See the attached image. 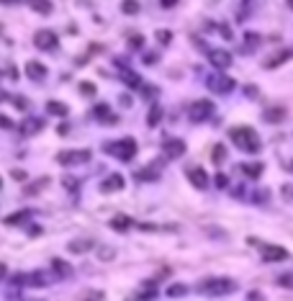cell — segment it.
I'll return each instance as SVG.
<instances>
[{"instance_id":"37","label":"cell","mask_w":293,"mask_h":301,"mask_svg":"<svg viewBox=\"0 0 293 301\" xmlns=\"http://www.w3.org/2000/svg\"><path fill=\"white\" fill-rule=\"evenodd\" d=\"M0 126H3V129H13V121H10L8 116H0Z\"/></svg>"},{"instance_id":"23","label":"cell","mask_w":293,"mask_h":301,"mask_svg":"<svg viewBox=\"0 0 293 301\" xmlns=\"http://www.w3.org/2000/svg\"><path fill=\"white\" fill-rule=\"evenodd\" d=\"M28 3H31V8H34L36 13H44V16H49L52 8H54L49 0H28Z\"/></svg>"},{"instance_id":"43","label":"cell","mask_w":293,"mask_h":301,"mask_svg":"<svg viewBox=\"0 0 293 301\" xmlns=\"http://www.w3.org/2000/svg\"><path fill=\"white\" fill-rule=\"evenodd\" d=\"M15 106H18V108H28V103L23 98H15Z\"/></svg>"},{"instance_id":"49","label":"cell","mask_w":293,"mask_h":301,"mask_svg":"<svg viewBox=\"0 0 293 301\" xmlns=\"http://www.w3.org/2000/svg\"><path fill=\"white\" fill-rule=\"evenodd\" d=\"M0 188H3V180H0Z\"/></svg>"},{"instance_id":"36","label":"cell","mask_w":293,"mask_h":301,"mask_svg":"<svg viewBox=\"0 0 293 301\" xmlns=\"http://www.w3.org/2000/svg\"><path fill=\"white\" fill-rule=\"evenodd\" d=\"M160 5H162L165 10H170V8H175V5H178V0H160Z\"/></svg>"},{"instance_id":"30","label":"cell","mask_w":293,"mask_h":301,"mask_svg":"<svg viewBox=\"0 0 293 301\" xmlns=\"http://www.w3.org/2000/svg\"><path fill=\"white\" fill-rule=\"evenodd\" d=\"M121 10L126 13V16H134V13H139V3H136V0H123Z\"/></svg>"},{"instance_id":"46","label":"cell","mask_w":293,"mask_h":301,"mask_svg":"<svg viewBox=\"0 0 293 301\" xmlns=\"http://www.w3.org/2000/svg\"><path fill=\"white\" fill-rule=\"evenodd\" d=\"M57 131H59V134H62V137H65V134H67V131H70V126H67V124H62V126H59V129H57Z\"/></svg>"},{"instance_id":"42","label":"cell","mask_w":293,"mask_h":301,"mask_svg":"<svg viewBox=\"0 0 293 301\" xmlns=\"http://www.w3.org/2000/svg\"><path fill=\"white\" fill-rule=\"evenodd\" d=\"M65 186H67V188H72V191L77 188V183H75V180H72V178H65Z\"/></svg>"},{"instance_id":"28","label":"cell","mask_w":293,"mask_h":301,"mask_svg":"<svg viewBox=\"0 0 293 301\" xmlns=\"http://www.w3.org/2000/svg\"><path fill=\"white\" fill-rule=\"evenodd\" d=\"M211 160H213V165H221L226 160V147L224 144H216L213 152H211Z\"/></svg>"},{"instance_id":"19","label":"cell","mask_w":293,"mask_h":301,"mask_svg":"<svg viewBox=\"0 0 293 301\" xmlns=\"http://www.w3.org/2000/svg\"><path fill=\"white\" fill-rule=\"evenodd\" d=\"M52 270H54L59 278H70V276H72V265L65 263L62 258H52Z\"/></svg>"},{"instance_id":"27","label":"cell","mask_w":293,"mask_h":301,"mask_svg":"<svg viewBox=\"0 0 293 301\" xmlns=\"http://www.w3.org/2000/svg\"><path fill=\"white\" fill-rule=\"evenodd\" d=\"M160 121H162V108L160 106H152L149 108V116H147V124L149 126H157Z\"/></svg>"},{"instance_id":"24","label":"cell","mask_w":293,"mask_h":301,"mask_svg":"<svg viewBox=\"0 0 293 301\" xmlns=\"http://www.w3.org/2000/svg\"><path fill=\"white\" fill-rule=\"evenodd\" d=\"M262 118H265V121H270V124L283 121V118H286V111H283V108H268L265 113H262Z\"/></svg>"},{"instance_id":"48","label":"cell","mask_w":293,"mask_h":301,"mask_svg":"<svg viewBox=\"0 0 293 301\" xmlns=\"http://www.w3.org/2000/svg\"><path fill=\"white\" fill-rule=\"evenodd\" d=\"M288 5H293V0H288Z\"/></svg>"},{"instance_id":"20","label":"cell","mask_w":293,"mask_h":301,"mask_svg":"<svg viewBox=\"0 0 293 301\" xmlns=\"http://www.w3.org/2000/svg\"><path fill=\"white\" fill-rule=\"evenodd\" d=\"M239 170H242L247 178H260L262 170H265V165H262V162H242Z\"/></svg>"},{"instance_id":"40","label":"cell","mask_w":293,"mask_h":301,"mask_svg":"<svg viewBox=\"0 0 293 301\" xmlns=\"http://www.w3.org/2000/svg\"><path fill=\"white\" fill-rule=\"evenodd\" d=\"M8 276V268H5V263H0V281H3Z\"/></svg>"},{"instance_id":"8","label":"cell","mask_w":293,"mask_h":301,"mask_svg":"<svg viewBox=\"0 0 293 301\" xmlns=\"http://www.w3.org/2000/svg\"><path fill=\"white\" fill-rule=\"evenodd\" d=\"M211 113H213V103L211 100H195L193 106H191V118H193L195 124L211 118Z\"/></svg>"},{"instance_id":"33","label":"cell","mask_w":293,"mask_h":301,"mask_svg":"<svg viewBox=\"0 0 293 301\" xmlns=\"http://www.w3.org/2000/svg\"><path fill=\"white\" fill-rule=\"evenodd\" d=\"M46 183H49V180H46V178H41V180H36L34 186H28V188H26V193H28V196H34V193H36L39 188H44Z\"/></svg>"},{"instance_id":"7","label":"cell","mask_w":293,"mask_h":301,"mask_svg":"<svg viewBox=\"0 0 293 301\" xmlns=\"http://www.w3.org/2000/svg\"><path fill=\"white\" fill-rule=\"evenodd\" d=\"M13 281L18 286H31V289H44V286L49 283V278H46L44 273H39V270L36 273H18Z\"/></svg>"},{"instance_id":"9","label":"cell","mask_w":293,"mask_h":301,"mask_svg":"<svg viewBox=\"0 0 293 301\" xmlns=\"http://www.w3.org/2000/svg\"><path fill=\"white\" fill-rule=\"evenodd\" d=\"M288 258V250L286 247H278V245H262V260L265 263H281Z\"/></svg>"},{"instance_id":"6","label":"cell","mask_w":293,"mask_h":301,"mask_svg":"<svg viewBox=\"0 0 293 301\" xmlns=\"http://www.w3.org/2000/svg\"><path fill=\"white\" fill-rule=\"evenodd\" d=\"M234 80L229 78V75H224V72H216V75H211L208 78V88L213 90V93H231L234 90Z\"/></svg>"},{"instance_id":"41","label":"cell","mask_w":293,"mask_h":301,"mask_svg":"<svg viewBox=\"0 0 293 301\" xmlns=\"http://www.w3.org/2000/svg\"><path fill=\"white\" fill-rule=\"evenodd\" d=\"M13 178H15V180H23L26 173H23V170H13Z\"/></svg>"},{"instance_id":"21","label":"cell","mask_w":293,"mask_h":301,"mask_svg":"<svg viewBox=\"0 0 293 301\" xmlns=\"http://www.w3.org/2000/svg\"><path fill=\"white\" fill-rule=\"evenodd\" d=\"M41 129H44V121H41V118H34V116H28L26 121L21 124V131H23V134H36V131H41Z\"/></svg>"},{"instance_id":"38","label":"cell","mask_w":293,"mask_h":301,"mask_svg":"<svg viewBox=\"0 0 293 301\" xmlns=\"http://www.w3.org/2000/svg\"><path fill=\"white\" fill-rule=\"evenodd\" d=\"M157 39H160L162 44H167V41H170V31H165V28H162V31H157Z\"/></svg>"},{"instance_id":"11","label":"cell","mask_w":293,"mask_h":301,"mask_svg":"<svg viewBox=\"0 0 293 301\" xmlns=\"http://www.w3.org/2000/svg\"><path fill=\"white\" fill-rule=\"evenodd\" d=\"M162 149H165V155H167L170 160H175V157H183V155H185V142H183V139H167V142L162 144Z\"/></svg>"},{"instance_id":"12","label":"cell","mask_w":293,"mask_h":301,"mask_svg":"<svg viewBox=\"0 0 293 301\" xmlns=\"http://www.w3.org/2000/svg\"><path fill=\"white\" fill-rule=\"evenodd\" d=\"M288 59H293V47H291V49H283V52H275L273 57H268V59H265V70L281 67L283 62H288Z\"/></svg>"},{"instance_id":"39","label":"cell","mask_w":293,"mask_h":301,"mask_svg":"<svg viewBox=\"0 0 293 301\" xmlns=\"http://www.w3.org/2000/svg\"><path fill=\"white\" fill-rule=\"evenodd\" d=\"M219 28H221V36H224V39H231V36H234V34L229 31V26H226V23H221Z\"/></svg>"},{"instance_id":"15","label":"cell","mask_w":293,"mask_h":301,"mask_svg":"<svg viewBox=\"0 0 293 301\" xmlns=\"http://www.w3.org/2000/svg\"><path fill=\"white\" fill-rule=\"evenodd\" d=\"M96 247V242H93L90 237H80V239H72V242L67 245V250L72 252V255H83V252H88V250H93Z\"/></svg>"},{"instance_id":"14","label":"cell","mask_w":293,"mask_h":301,"mask_svg":"<svg viewBox=\"0 0 293 301\" xmlns=\"http://www.w3.org/2000/svg\"><path fill=\"white\" fill-rule=\"evenodd\" d=\"M26 75L34 83H41L44 78H46V67L41 65V62H36V59H31V62H26Z\"/></svg>"},{"instance_id":"10","label":"cell","mask_w":293,"mask_h":301,"mask_svg":"<svg viewBox=\"0 0 293 301\" xmlns=\"http://www.w3.org/2000/svg\"><path fill=\"white\" fill-rule=\"evenodd\" d=\"M208 59L216 70H229V65H231V54L224 49H208Z\"/></svg>"},{"instance_id":"44","label":"cell","mask_w":293,"mask_h":301,"mask_svg":"<svg viewBox=\"0 0 293 301\" xmlns=\"http://www.w3.org/2000/svg\"><path fill=\"white\" fill-rule=\"evenodd\" d=\"M216 186L224 188V186H226V178H224V175H216Z\"/></svg>"},{"instance_id":"5","label":"cell","mask_w":293,"mask_h":301,"mask_svg":"<svg viewBox=\"0 0 293 301\" xmlns=\"http://www.w3.org/2000/svg\"><path fill=\"white\" fill-rule=\"evenodd\" d=\"M34 44H36V49H41V52H54L59 39H57L54 31H49V28H41V31L34 34Z\"/></svg>"},{"instance_id":"25","label":"cell","mask_w":293,"mask_h":301,"mask_svg":"<svg viewBox=\"0 0 293 301\" xmlns=\"http://www.w3.org/2000/svg\"><path fill=\"white\" fill-rule=\"evenodd\" d=\"M46 111H49V113H54V116H67V106H65V103H59V100H49V103H46Z\"/></svg>"},{"instance_id":"22","label":"cell","mask_w":293,"mask_h":301,"mask_svg":"<svg viewBox=\"0 0 293 301\" xmlns=\"http://www.w3.org/2000/svg\"><path fill=\"white\" fill-rule=\"evenodd\" d=\"M121 78H123V83H126L129 88H139V85H142V80H139V75L129 72V67H123V65H121Z\"/></svg>"},{"instance_id":"31","label":"cell","mask_w":293,"mask_h":301,"mask_svg":"<svg viewBox=\"0 0 293 301\" xmlns=\"http://www.w3.org/2000/svg\"><path fill=\"white\" fill-rule=\"evenodd\" d=\"M278 286H283V289H293V273H281L275 278Z\"/></svg>"},{"instance_id":"35","label":"cell","mask_w":293,"mask_h":301,"mask_svg":"<svg viewBox=\"0 0 293 301\" xmlns=\"http://www.w3.org/2000/svg\"><path fill=\"white\" fill-rule=\"evenodd\" d=\"M129 44H131V49H134V47L139 49V47L144 44V39H142V36H131V39H129Z\"/></svg>"},{"instance_id":"29","label":"cell","mask_w":293,"mask_h":301,"mask_svg":"<svg viewBox=\"0 0 293 301\" xmlns=\"http://www.w3.org/2000/svg\"><path fill=\"white\" fill-rule=\"evenodd\" d=\"M185 291H188V286H185V283H173V286H170V289H167V296L178 299V296H183Z\"/></svg>"},{"instance_id":"26","label":"cell","mask_w":293,"mask_h":301,"mask_svg":"<svg viewBox=\"0 0 293 301\" xmlns=\"http://www.w3.org/2000/svg\"><path fill=\"white\" fill-rule=\"evenodd\" d=\"M28 219H31V211H15L13 216L5 219V224H8V227H13V224H23V221H28Z\"/></svg>"},{"instance_id":"2","label":"cell","mask_w":293,"mask_h":301,"mask_svg":"<svg viewBox=\"0 0 293 301\" xmlns=\"http://www.w3.org/2000/svg\"><path fill=\"white\" fill-rule=\"evenodd\" d=\"M195 289L200 294H206V296H226L231 291H237V281H231V278H206V281H200Z\"/></svg>"},{"instance_id":"32","label":"cell","mask_w":293,"mask_h":301,"mask_svg":"<svg viewBox=\"0 0 293 301\" xmlns=\"http://www.w3.org/2000/svg\"><path fill=\"white\" fill-rule=\"evenodd\" d=\"M80 93H83V96H96V85L88 83V80H85V83H80Z\"/></svg>"},{"instance_id":"45","label":"cell","mask_w":293,"mask_h":301,"mask_svg":"<svg viewBox=\"0 0 293 301\" xmlns=\"http://www.w3.org/2000/svg\"><path fill=\"white\" fill-rule=\"evenodd\" d=\"M283 193H286V199H293V188H291V186H286Z\"/></svg>"},{"instance_id":"34","label":"cell","mask_w":293,"mask_h":301,"mask_svg":"<svg viewBox=\"0 0 293 301\" xmlns=\"http://www.w3.org/2000/svg\"><path fill=\"white\" fill-rule=\"evenodd\" d=\"M98 258H100V260H111V258H113V250H111V247H100V255H98Z\"/></svg>"},{"instance_id":"17","label":"cell","mask_w":293,"mask_h":301,"mask_svg":"<svg viewBox=\"0 0 293 301\" xmlns=\"http://www.w3.org/2000/svg\"><path fill=\"white\" fill-rule=\"evenodd\" d=\"M131 227H134V219L126 216V214H116V216L111 219V229H116V232H126V229H131Z\"/></svg>"},{"instance_id":"4","label":"cell","mask_w":293,"mask_h":301,"mask_svg":"<svg viewBox=\"0 0 293 301\" xmlns=\"http://www.w3.org/2000/svg\"><path fill=\"white\" fill-rule=\"evenodd\" d=\"M59 165H85L90 162V152L88 149H65V152L57 155Z\"/></svg>"},{"instance_id":"16","label":"cell","mask_w":293,"mask_h":301,"mask_svg":"<svg viewBox=\"0 0 293 301\" xmlns=\"http://www.w3.org/2000/svg\"><path fill=\"white\" fill-rule=\"evenodd\" d=\"M93 118H98V121H103V124H116L118 118L111 113V108L105 106V103H98L96 108H93Z\"/></svg>"},{"instance_id":"47","label":"cell","mask_w":293,"mask_h":301,"mask_svg":"<svg viewBox=\"0 0 293 301\" xmlns=\"http://www.w3.org/2000/svg\"><path fill=\"white\" fill-rule=\"evenodd\" d=\"M260 299H262V296H260L257 291H252V294H250V301H260Z\"/></svg>"},{"instance_id":"13","label":"cell","mask_w":293,"mask_h":301,"mask_svg":"<svg viewBox=\"0 0 293 301\" xmlns=\"http://www.w3.org/2000/svg\"><path fill=\"white\" fill-rule=\"evenodd\" d=\"M188 180L198 191H206L208 188V175H206V170H200V168H191L188 170Z\"/></svg>"},{"instance_id":"18","label":"cell","mask_w":293,"mask_h":301,"mask_svg":"<svg viewBox=\"0 0 293 301\" xmlns=\"http://www.w3.org/2000/svg\"><path fill=\"white\" fill-rule=\"evenodd\" d=\"M121 188H123V178H121V175H116V173H113V175H108V178L103 180V183H100V191H103V193L121 191Z\"/></svg>"},{"instance_id":"1","label":"cell","mask_w":293,"mask_h":301,"mask_svg":"<svg viewBox=\"0 0 293 301\" xmlns=\"http://www.w3.org/2000/svg\"><path fill=\"white\" fill-rule=\"evenodd\" d=\"M229 139L234 142L242 152H260V137H257V131H252L250 126H234V129H229Z\"/></svg>"},{"instance_id":"3","label":"cell","mask_w":293,"mask_h":301,"mask_svg":"<svg viewBox=\"0 0 293 301\" xmlns=\"http://www.w3.org/2000/svg\"><path fill=\"white\" fill-rule=\"evenodd\" d=\"M105 149H108V155H113L116 160L129 162V160H134V155H136V142H134L131 137H126V139H118V142H108Z\"/></svg>"}]
</instances>
